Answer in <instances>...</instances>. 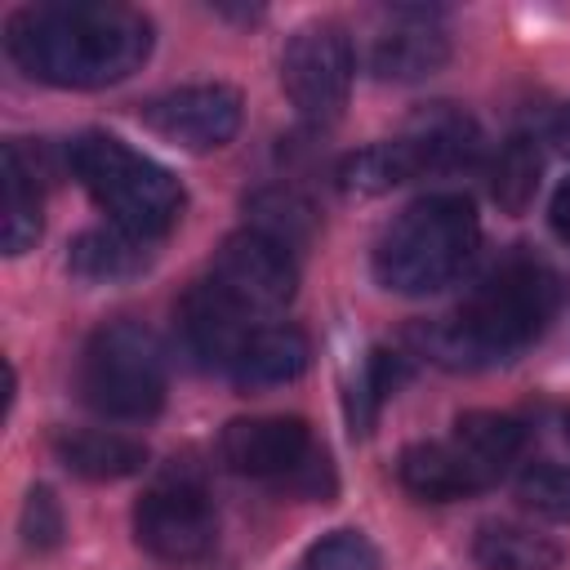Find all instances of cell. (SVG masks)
<instances>
[{
    "label": "cell",
    "instance_id": "603a6c76",
    "mask_svg": "<svg viewBox=\"0 0 570 570\" xmlns=\"http://www.w3.org/2000/svg\"><path fill=\"white\" fill-rule=\"evenodd\" d=\"M405 379V356L401 352H387V347H374L365 356V365L356 370L352 379V392H347V423L356 436H365L383 410V401L396 392V383Z\"/></svg>",
    "mask_w": 570,
    "mask_h": 570
},
{
    "label": "cell",
    "instance_id": "e0dca14e",
    "mask_svg": "<svg viewBox=\"0 0 570 570\" xmlns=\"http://www.w3.org/2000/svg\"><path fill=\"white\" fill-rule=\"evenodd\" d=\"M151 267V240L120 227H89L71 240L67 272L85 285H120Z\"/></svg>",
    "mask_w": 570,
    "mask_h": 570
},
{
    "label": "cell",
    "instance_id": "4fadbf2b",
    "mask_svg": "<svg viewBox=\"0 0 570 570\" xmlns=\"http://www.w3.org/2000/svg\"><path fill=\"white\" fill-rule=\"evenodd\" d=\"M401 138L414 147L423 174L472 169V165L481 160V147H485L481 125H476L468 111L450 107V102H432V107H423V111L401 129Z\"/></svg>",
    "mask_w": 570,
    "mask_h": 570
},
{
    "label": "cell",
    "instance_id": "8fae6325",
    "mask_svg": "<svg viewBox=\"0 0 570 570\" xmlns=\"http://www.w3.org/2000/svg\"><path fill=\"white\" fill-rule=\"evenodd\" d=\"M450 62V31L436 9H392L370 45V71L392 85H414Z\"/></svg>",
    "mask_w": 570,
    "mask_h": 570
},
{
    "label": "cell",
    "instance_id": "6da1fadb",
    "mask_svg": "<svg viewBox=\"0 0 570 570\" xmlns=\"http://www.w3.org/2000/svg\"><path fill=\"white\" fill-rule=\"evenodd\" d=\"M4 49L40 85L102 89L134 76L151 53V22L142 9L116 0H53L27 4L4 27Z\"/></svg>",
    "mask_w": 570,
    "mask_h": 570
},
{
    "label": "cell",
    "instance_id": "44dd1931",
    "mask_svg": "<svg viewBox=\"0 0 570 570\" xmlns=\"http://www.w3.org/2000/svg\"><path fill=\"white\" fill-rule=\"evenodd\" d=\"M419 156L414 147L396 134L387 142H374L365 151H352L343 165H338V187L343 191H356V196H379V191H392L410 178H419Z\"/></svg>",
    "mask_w": 570,
    "mask_h": 570
},
{
    "label": "cell",
    "instance_id": "d4e9b609",
    "mask_svg": "<svg viewBox=\"0 0 570 570\" xmlns=\"http://www.w3.org/2000/svg\"><path fill=\"white\" fill-rule=\"evenodd\" d=\"M517 499H521V508H530L548 521H570V468L566 463H530L517 476Z\"/></svg>",
    "mask_w": 570,
    "mask_h": 570
},
{
    "label": "cell",
    "instance_id": "ac0fdd59",
    "mask_svg": "<svg viewBox=\"0 0 570 570\" xmlns=\"http://www.w3.org/2000/svg\"><path fill=\"white\" fill-rule=\"evenodd\" d=\"M454 445L472 459V468L494 485L525 450V423L499 410H468L454 419Z\"/></svg>",
    "mask_w": 570,
    "mask_h": 570
},
{
    "label": "cell",
    "instance_id": "5b68a950",
    "mask_svg": "<svg viewBox=\"0 0 570 570\" xmlns=\"http://www.w3.org/2000/svg\"><path fill=\"white\" fill-rule=\"evenodd\" d=\"M76 383L89 410L120 423H142L165 405V352L147 325L111 321L85 343Z\"/></svg>",
    "mask_w": 570,
    "mask_h": 570
},
{
    "label": "cell",
    "instance_id": "83f0119b",
    "mask_svg": "<svg viewBox=\"0 0 570 570\" xmlns=\"http://www.w3.org/2000/svg\"><path fill=\"white\" fill-rule=\"evenodd\" d=\"M548 142H552L561 156H570V107H561V111L552 116V125H548Z\"/></svg>",
    "mask_w": 570,
    "mask_h": 570
},
{
    "label": "cell",
    "instance_id": "8992f818",
    "mask_svg": "<svg viewBox=\"0 0 570 570\" xmlns=\"http://www.w3.org/2000/svg\"><path fill=\"white\" fill-rule=\"evenodd\" d=\"M218 454L232 472L249 481H272L307 499L334 494V472L325 450L316 445L312 428L294 414H258V419H232L218 436Z\"/></svg>",
    "mask_w": 570,
    "mask_h": 570
},
{
    "label": "cell",
    "instance_id": "484cf974",
    "mask_svg": "<svg viewBox=\"0 0 570 570\" xmlns=\"http://www.w3.org/2000/svg\"><path fill=\"white\" fill-rule=\"evenodd\" d=\"M18 530H22V543H27V548H36V552H49V548H58V543H62L67 521H62V508H58V499H53V490H49V485H36V490L27 494Z\"/></svg>",
    "mask_w": 570,
    "mask_h": 570
},
{
    "label": "cell",
    "instance_id": "ffe728a7",
    "mask_svg": "<svg viewBox=\"0 0 570 570\" xmlns=\"http://www.w3.org/2000/svg\"><path fill=\"white\" fill-rule=\"evenodd\" d=\"M4 254H27L40 240V169L22 142H4V205H0Z\"/></svg>",
    "mask_w": 570,
    "mask_h": 570
},
{
    "label": "cell",
    "instance_id": "cb8c5ba5",
    "mask_svg": "<svg viewBox=\"0 0 570 570\" xmlns=\"http://www.w3.org/2000/svg\"><path fill=\"white\" fill-rule=\"evenodd\" d=\"M294 570H383V557L361 530H334V534L316 539L294 561Z\"/></svg>",
    "mask_w": 570,
    "mask_h": 570
},
{
    "label": "cell",
    "instance_id": "4316f807",
    "mask_svg": "<svg viewBox=\"0 0 570 570\" xmlns=\"http://www.w3.org/2000/svg\"><path fill=\"white\" fill-rule=\"evenodd\" d=\"M548 218H552V232L570 245V183L557 187V196H552V205H548Z\"/></svg>",
    "mask_w": 570,
    "mask_h": 570
},
{
    "label": "cell",
    "instance_id": "2e32d148",
    "mask_svg": "<svg viewBox=\"0 0 570 570\" xmlns=\"http://www.w3.org/2000/svg\"><path fill=\"white\" fill-rule=\"evenodd\" d=\"M53 454L67 472L85 476V481H120L142 472L147 463V445L125 436V432H107V428H62L53 432Z\"/></svg>",
    "mask_w": 570,
    "mask_h": 570
},
{
    "label": "cell",
    "instance_id": "7a4b0ae2",
    "mask_svg": "<svg viewBox=\"0 0 570 570\" xmlns=\"http://www.w3.org/2000/svg\"><path fill=\"white\" fill-rule=\"evenodd\" d=\"M557 307V272L534 254H508L450 316L410 325V343L419 347V356L445 370H490L521 356L548 330Z\"/></svg>",
    "mask_w": 570,
    "mask_h": 570
},
{
    "label": "cell",
    "instance_id": "d6986e66",
    "mask_svg": "<svg viewBox=\"0 0 570 570\" xmlns=\"http://www.w3.org/2000/svg\"><path fill=\"white\" fill-rule=\"evenodd\" d=\"M472 557L481 570H557L561 543L521 521H485L472 534Z\"/></svg>",
    "mask_w": 570,
    "mask_h": 570
},
{
    "label": "cell",
    "instance_id": "7402d4cb",
    "mask_svg": "<svg viewBox=\"0 0 570 570\" xmlns=\"http://www.w3.org/2000/svg\"><path fill=\"white\" fill-rule=\"evenodd\" d=\"M539 174H543L539 142L530 134H512L499 147L494 165H490V196H494V205L503 214H521L534 200V191H539Z\"/></svg>",
    "mask_w": 570,
    "mask_h": 570
},
{
    "label": "cell",
    "instance_id": "277c9868",
    "mask_svg": "<svg viewBox=\"0 0 570 570\" xmlns=\"http://www.w3.org/2000/svg\"><path fill=\"white\" fill-rule=\"evenodd\" d=\"M67 165L80 178V187L94 196V205L111 218V227L134 232L142 240H160L178 218H183V187L178 178L134 151L125 138L89 129L67 142Z\"/></svg>",
    "mask_w": 570,
    "mask_h": 570
},
{
    "label": "cell",
    "instance_id": "5bb4252c",
    "mask_svg": "<svg viewBox=\"0 0 570 570\" xmlns=\"http://www.w3.org/2000/svg\"><path fill=\"white\" fill-rule=\"evenodd\" d=\"M396 481L423 503H454V499H468V494L490 485L454 441H414V445H405L401 459H396Z\"/></svg>",
    "mask_w": 570,
    "mask_h": 570
},
{
    "label": "cell",
    "instance_id": "ba28073f",
    "mask_svg": "<svg viewBox=\"0 0 570 570\" xmlns=\"http://www.w3.org/2000/svg\"><path fill=\"white\" fill-rule=\"evenodd\" d=\"M356 76L352 40L338 22H307L281 49V89L303 120H334L347 107Z\"/></svg>",
    "mask_w": 570,
    "mask_h": 570
},
{
    "label": "cell",
    "instance_id": "9a60e30c",
    "mask_svg": "<svg viewBox=\"0 0 570 570\" xmlns=\"http://www.w3.org/2000/svg\"><path fill=\"white\" fill-rule=\"evenodd\" d=\"M312 361V343L298 325H254L249 338L240 343L227 379L236 387H276L289 383L307 370Z\"/></svg>",
    "mask_w": 570,
    "mask_h": 570
},
{
    "label": "cell",
    "instance_id": "52a82bcc",
    "mask_svg": "<svg viewBox=\"0 0 570 570\" xmlns=\"http://www.w3.org/2000/svg\"><path fill=\"white\" fill-rule=\"evenodd\" d=\"M134 539L160 561H200L218 543L214 499L191 472H165L134 508Z\"/></svg>",
    "mask_w": 570,
    "mask_h": 570
},
{
    "label": "cell",
    "instance_id": "f1b7e54d",
    "mask_svg": "<svg viewBox=\"0 0 570 570\" xmlns=\"http://www.w3.org/2000/svg\"><path fill=\"white\" fill-rule=\"evenodd\" d=\"M566 441H570V414H566Z\"/></svg>",
    "mask_w": 570,
    "mask_h": 570
},
{
    "label": "cell",
    "instance_id": "7c38bea8",
    "mask_svg": "<svg viewBox=\"0 0 570 570\" xmlns=\"http://www.w3.org/2000/svg\"><path fill=\"white\" fill-rule=\"evenodd\" d=\"M249 330H254V321L240 307H232L209 281H196L183 294V303H178L183 347L205 370H223L227 374L232 361H236V352H240V343L249 338Z\"/></svg>",
    "mask_w": 570,
    "mask_h": 570
},
{
    "label": "cell",
    "instance_id": "3957f363",
    "mask_svg": "<svg viewBox=\"0 0 570 570\" xmlns=\"http://www.w3.org/2000/svg\"><path fill=\"white\" fill-rule=\"evenodd\" d=\"M476 240H481V223L468 196L459 191L419 196L383 227L374 245V276L392 294H410V298L436 294L468 267Z\"/></svg>",
    "mask_w": 570,
    "mask_h": 570
},
{
    "label": "cell",
    "instance_id": "30bf717a",
    "mask_svg": "<svg viewBox=\"0 0 570 570\" xmlns=\"http://www.w3.org/2000/svg\"><path fill=\"white\" fill-rule=\"evenodd\" d=\"M142 125L183 151H214L227 147L240 129V94L232 85H183L156 94L142 107Z\"/></svg>",
    "mask_w": 570,
    "mask_h": 570
},
{
    "label": "cell",
    "instance_id": "9c48e42d",
    "mask_svg": "<svg viewBox=\"0 0 570 570\" xmlns=\"http://www.w3.org/2000/svg\"><path fill=\"white\" fill-rule=\"evenodd\" d=\"M232 307H240L249 321L254 316H272L294 298L298 285V263L289 254V245L263 227H245L232 232L205 276Z\"/></svg>",
    "mask_w": 570,
    "mask_h": 570
}]
</instances>
